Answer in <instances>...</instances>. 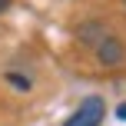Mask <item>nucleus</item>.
<instances>
[{
  "label": "nucleus",
  "instance_id": "obj_4",
  "mask_svg": "<svg viewBox=\"0 0 126 126\" xmlns=\"http://www.w3.org/2000/svg\"><path fill=\"white\" fill-rule=\"evenodd\" d=\"M116 116H120V120L126 123V103H120V106H116Z\"/></svg>",
  "mask_w": 126,
  "mask_h": 126
},
{
  "label": "nucleus",
  "instance_id": "obj_5",
  "mask_svg": "<svg viewBox=\"0 0 126 126\" xmlns=\"http://www.w3.org/2000/svg\"><path fill=\"white\" fill-rule=\"evenodd\" d=\"M7 7H10V0H0V13H3V10H7Z\"/></svg>",
  "mask_w": 126,
  "mask_h": 126
},
{
  "label": "nucleus",
  "instance_id": "obj_2",
  "mask_svg": "<svg viewBox=\"0 0 126 126\" xmlns=\"http://www.w3.org/2000/svg\"><path fill=\"white\" fill-rule=\"evenodd\" d=\"M93 47H96V60H100L103 66H116V63H123V57H126L123 43H120L116 37H110V33H103Z\"/></svg>",
  "mask_w": 126,
  "mask_h": 126
},
{
  "label": "nucleus",
  "instance_id": "obj_1",
  "mask_svg": "<svg viewBox=\"0 0 126 126\" xmlns=\"http://www.w3.org/2000/svg\"><path fill=\"white\" fill-rule=\"evenodd\" d=\"M103 113H106V106H103L100 96H86V100L70 113V120L63 126H100L103 123Z\"/></svg>",
  "mask_w": 126,
  "mask_h": 126
},
{
  "label": "nucleus",
  "instance_id": "obj_3",
  "mask_svg": "<svg viewBox=\"0 0 126 126\" xmlns=\"http://www.w3.org/2000/svg\"><path fill=\"white\" fill-rule=\"evenodd\" d=\"M7 83L17 86V90H30V80H27L23 73H7Z\"/></svg>",
  "mask_w": 126,
  "mask_h": 126
}]
</instances>
